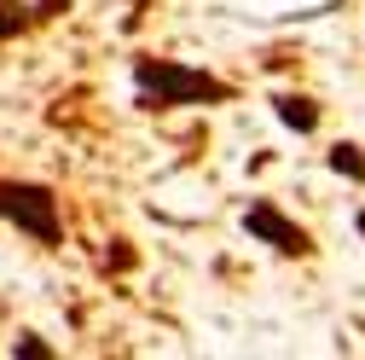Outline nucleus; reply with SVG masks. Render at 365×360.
<instances>
[{
    "label": "nucleus",
    "instance_id": "obj_8",
    "mask_svg": "<svg viewBox=\"0 0 365 360\" xmlns=\"http://www.w3.org/2000/svg\"><path fill=\"white\" fill-rule=\"evenodd\" d=\"M128 261H133V250H128V244H122V239H116V250H110V256H105V267H128Z\"/></svg>",
    "mask_w": 365,
    "mask_h": 360
},
{
    "label": "nucleus",
    "instance_id": "obj_3",
    "mask_svg": "<svg viewBox=\"0 0 365 360\" xmlns=\"http://www.w3.org/2000/svg\"><path fill=\"white\" fill-rule=\"evenodd\" d=\"M244 233H250L255 244H267L272 256H313L307 227H296V221H290L279 204H267V198H255V204L244 209Z\"/></svg>",
    "mask_w": 365,
    "mask_h": 360
},
{
    "label": "nucleus",
    "instance_id": "obj_5",
    "mask_svg": "<svg viewBox=\"0 0 365 360\" xmlns=\"http://www.w3.org/2000/svg\"><path fill=\"white\" fill-rule=\"evenodd\" d=\"M272 116H279L284 128H296V134H313L319 128V105L307 94H279V99H272Z\"/></svg>",
    "mask_w": 365,
    "mask_h": 360
},
{
    "label": "nucleus",
    "instance_id": "obj_6",
    "mask_svg": "<svg viewBox=\"0 0 365 360\" xmlns=\"http://www.w3.org/2000/svg\"><path fill=\"white\" fill-rule=\"evenodd\" d=\"M325 163H331V174H342V180H365V157H359V146H331L325 151Z\"/></svg>",
    "mask_w": 365,
    "mask_h": 360
},
{
    "label": "nucleus",
    "instance_id": "obj_7",
    "mask_svg": "<svg viewBox=\"0 0 365 360\" xmlns=\"http://www.w3.org/2000/svg\"><path fill=\"white\" fill-rule=\"evenodd\" d=\"M12 354H24V360H53V349H47V343H41L35 331H24V337L12 343Z\"/></svg>",
    "mask_w": 365,
    "mask_h": 360
},
{
    "label": "nucleus",
    "instance_id": "obj_2",
    "mask_svg": "<svg viewBox=\"0 0 365 360\" xmlns=\"http://www.w3.org/2000/svg\"><path fill=\"white\" fill-rule=\"evenodd\" d=\"M0 221L18 233H29L35 244H64V221H58V192L41 180H0Z\"/></svg>",
    "mask_w": 365,
    "mask_h": 360
},
{
    "label": "nucleus",
    "instance_id": "obj_9",
    "mask_svg": "<svg viewBox=\"0 0 365 360\" xmlns=\"http://www.w3.org/2000/svg\"><path fill=\"white\" fill-rule=\"evenodd\" d=\"M354 227H359V239H365V209H359V215H354Z\"/></svg>",
    "mask_w": 365,
    "mask_h": 360
},
{
    "label": "nucleus",
    "instance_id": "obj_4",
    "mask_svg": "<svg viewBox=\"0 0 365 360\" xmlns=\"http://www.w3.org/2000/svg\"><path fill=\"white\" fill-rule=\"evenodd\" d=\"M64 6V0H35V12L24 6V0H0V47H6L12 35H24L29 24H41V18H53Z\"/></svg>",
    "mask_w": 365,
    "mask_h": 360
},
{
    "label": "nucleus",
    "instance_id": "obj_1",
    "mask_svg": "<svg viewBox=\"0 0 365 360\" xmlns=\"http://www.w3.org/2000/svg\"><path fill=\"white\" fill-rule=\"evenodd\" d=\"M232 81H220L180 59H133V105L140 111H180V105H226Z\"/></svg>",
    "mask_w": 365,
    "mask_h": 360
}]
</instances>
